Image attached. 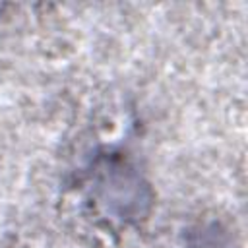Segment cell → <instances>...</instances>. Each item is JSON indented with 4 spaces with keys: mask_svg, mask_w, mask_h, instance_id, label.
I'll list each match as a JSON object with an SVG mask.
<instances>
[{
    "mask_svg": "<svg viewBox=\"0 0 248 248\" xmlns=\"http://www.w3.org/2000/svg\"><path fill=\"white\" fill-rule=\"evenodd\" d=\"M97 167L99 169L93 174V192L97 194L99 203L124 221L141 217L151 198L147 184L136 169L114 157L101 161Z\"/></svg>",
    "mask_w": 248,
    "mask_h": 248,
    "instance_id": "obj_1",
    "label": "cell"
},
{
    "mask_svg": "<svg viewBox=\"0 0 248 248\" xmlns=\"http://www.w3.org/2000/svg\"><path fill=\"white\" fill-rule=\"evenodd\" d=\"M188 248H232V236L219 223H203L190 232Z\"/></svg>",
    "mask_w": 248,
    "mask_h": 248,
    "instance_id": "obj_2",
    "label": "cell"
}]
</instances>
